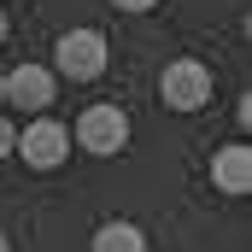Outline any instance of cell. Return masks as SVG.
Returning a JSON list of instances; mask_svg holds the SVG:
<instances>
[{
    "label": "cell",
    "instance_id": "1",
    "mask_svg": "<svg viewBox=\"0 0 252 252\" xmlns=\"http://www.w3.org/2000/svg\"><path fill=\"white\" fill-rule=\"evenodd\" d=\"M12 153L30 164V170H59L64 158H70V129L59 124V118H30V124L18 129V141H12Z\"/></svg>",
    "mask_w": 252,
    "mask_h": 252
},
{
    "label": "cell",
    "instance_id": "2",
    "mask_svg": "<svg viewBox=\"0 0 252 252\" xmlns=\"http://www.w3.org/2000/svg\"><path fill=\"white\" fill-rule=\"evenodd\" d=\"M88 158H118L129 147V112L124 106H88L76 118V135H70Z\"/></svg>",
    "mask_w": 252,
    "mask_h": 252
},
{
    "label": "cell",
    "instance_id": "3",
    "mask_svg": "<svg viewBox=\"0 0 252 252\" xmlns=\"http://www.w3.org/2000/svg\"><path fill=\"white\" fill-rule=\"evenodd\" d=\"M106 35L100 30H64L53 41V76H70V82H94L106 70Z\"/></svg>",
    "mask_w": 252,
    "mask_h": 252
},
{
    "label": "cell",
    "instance_id": "4",
    "mask_svg": "<svg viewBox=\"0 0 252 252\" xmlns=\"http://www.w3.org/2000/svg\"><path fill=\"white\" fill-rule=\"evenodd\" d=\"M158 100H164L170 112H199V106L211 100V70L199 59H170L164 76H158Z\"/></svg>",
    "mask_w": 252,
    "mask_h": 252
},
{
    "label": "cell",
    "instance_id": "5",
    "mask_svg": "<svg viewBox=\"0 0 252 252\" xmlns=\"http://www.w3.org/2000/svg\"><path fill=\"white\" fill-rule=\"evenodd\" d=\"M53 94H59V76H53L47 64H18V70H6V106L41 118V112L53 106Z\"/></svg>",
    "mask_w": 252,
    "mask_h": 252
},
{
    "label": "cell",
    "instance_id": "6",
    "mask_svg": "<svg viewBox=\"0 0 252 252\" xmlns=\"http://www.w3.org/2000/svg\"><path fill=\"white\" fill-rule=\"evenodd\" d=\"M211 182H217V193H252V147H247V141L217 147V158H211Z\"/></svg>",
    "mask_w": 252,
    "mask_h": 252
},
{
    "label": "cell",
    "instance_id": "7",
    "mask_svg": "<svg viewBox=\"0 0 252 252\" xmlns=\"http://www.w3.org/2000/svg\"><path fill=\"white\" fill-rule=\"evenodd\" d=\"M94 252H147V235L135 223H100L94 229Z\"/></svg>",
    "mask_w": 252,
    "mask_h": 252
},
{
    "label": "cell",
    "instance_id": "8",
    "mask_svg": "<svg viewBox=\"0 0 252 252\" xmlns=\"http://www.w3.org/2000/svg\"><path fill=\"white\" fill-rule=\"evenodd\" d=\"M12 141H18V129H12V124H6V118H0V158L12 153Z\"/></svg>",
    "mask_w": 252,
    "mask_h": 252
},
{
    "label": "cell",
    "instance_id": "9",
    "mask_svg": "<svg viewBox=\"0 0 252 252\" xmlns=\"http://www.w3.org/2000/svg\"><path fill=\"white\" fill-rule=\"evenodd\" d=\"M112 6H118V12H153L158 0H112Z\"/></svg>",
    "mask_w": 252,
    "mask_h": 252
},
{
    "label": "cell",
    "instance_id": "10",
    "mask_svg": "<svg viewBox=\"0 0 252 252\" xmlns=\"http://www.w3.org/2000/svg\"><path fill=\"white\" fill-rule=\"evenodd\" d=\"M0 106H6V76H0Z\"/></svg>",
    "mask_w": 252,
    "mask_h": 252
},
{
    "label": "cell",
    "instance_id": "11",
    "mask_svg": "<svg viewBox=\"0 0 252 252\" xmlns=\"http://www.w3.org/2000/svg\"><path fill=\"white\" fill-rule=\"evenodd\" d=\"M0 41H6V12H0Z\"/></svg>",
    "mask_w": 252,
    "mask_h": 252
},
{
    "label": "cell",
    "instance_id": "12",
    "mask_svg": "<svg viewBox=\"0 0 252 252\" xmlns=\"http://www.w3.org/2000/svg\"><path fill=\"white\" fill-rule=\"evenodd\" d=\"M0 252H12V241H6V235H0Z\"/></svg>",
    "mask_w": 252,
    "mask_h": 252
}]
</instances>
